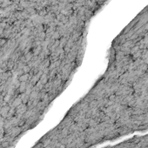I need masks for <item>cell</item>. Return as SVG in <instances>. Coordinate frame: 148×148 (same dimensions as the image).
<instances>
[{"label":"cell","instance_id":"cell-2","mask_svg":"<svg viewBox=\"0 0 148 148\" xmlns=\"http://www.w3.org/2000/svg\"><path fill=\"white\" fill-rule=\"evenodd\" d=\"M104 148H148V134L138 137L136 136L116 145L106 146Z\"/></svg>","mask_w":148,"mask_h":148},{"label":"cell","instance_id":"cell-1","mask_svg":"<svg viewBox=\"0 0 148 148\" xmlns=\"http://www.w3.org/2000/svg\"><path fill=\"white\" fill-rule=\"evenodd\" d=\"M69 115L96 144L148 129V10L115 42L105 72Z\"/></svg>","mask_w":148,"mask_h":148}]
</instances>
